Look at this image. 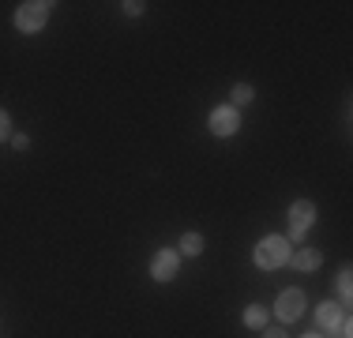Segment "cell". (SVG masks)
I'll list each match as a JSON object with an SVG mask.
<instances>
[{"mask_svg":"<svg viewBox=\"0 0 353 338\" xmlns=\"http://www.w3.org/2000/svg\"><path fill=\"white\" fill-rule=\"evenodd\" d=\"M263 338H290V335H285V331H279V327H274V331H267Z\"/></svg>","mask_w":353,"mask_h":338,"instance_id":"obj_17","label":"cell"},{"mask_svg":"<svg viewBox=\"0 0 353 338\" xmlns=\"http://www.w3.org/2000/svg\"><path fill=\"white\" fill-rule=\"evenodd\" d=\"M230 98H233V106H248V101H252V87H248V83H237V87L230 90Z\"/></svg>","mask_w":353,"mask_h":338,"instance_id":"obj_11","label":"cell"},{"mask_svg":"<svg viewBox=\"0 0 353 338\" xmlns=\"http://www.w3.org/2000/svg\"><path fill=\"white\" fill-rule=\"evenodd\" d=\"M245 324L248 327H263L267 324V308H263V304H252V308L245 312Z\"/></svg>","mask_w":353,"mask_h":338,"instance_id":"obj_10","label":"cell"},{"mask_svg":"<svg viewBox=\"0 0 353 338\" xmlns=\"http://www.w3.org/2000/svg\"><path fill=\"white\" fill-rule=\"evenodd\" d=\"M350 270H342V275H339V293H342V301H350L353 297V282H350Z\"/></svg>","mask_w":353,"mask_h":338,"instance_id":"obj_12","label":"cell"},{"mask_svg":"<svg viewBox=\"0 0 353 338\" xmlns=\"http://www.w3.org/2000/svg\"><path fill=\"white\" fill-rule=\"evenodd\" d=\"M290 264L297 270H316L319 267V252L316 248H301V252H290Z\"/></svg>","mask_w":353,"mask_h":338,"instance_id":"obj_8","label":"cell"},{"mask_svg":"<svg viewBox=\"0 0 353 338\" xmlns=\"http://www.w3.org/2000/svg\"><path fill=\"white\" fill-rule=\"evenodd\" d=\"M207 128H211V135H218V139H225V135H233L241 128V117L233 106H222V109H211V121H207Z\"/></svg>","mask_w":353,"mask_h":338,"instance_id":"obj_3","label":"cell"},{"mask_svg":"<svg viewBox=\"0 0 353 338\" xmlns=\"http://www.w3.org/2000/svg\"><path fill=\"white\" fill-rule=\"evenodd\" d=\"M290 241L285 237H263V241L256 244V267H263V270H274V267H282V264H290Z\"/></svg>","mask_w":353,"mask_h":338,"instance_id":"obj_1","label":"cell"},{"mask_svg":"<svg viewBox=\"0 0 353 338\" xmlns=\"http://www.w3.org/2000/svg\"><path fill=\"white\" fill-rule=\"evenodd\" d=\"M12 147H15V150H27L30 139H27V135H12Z\"/></svg>","mask_w":353,"mask_h":338,"instance_id":"obj_15","label":"cell"},{"mask_svg":"<svg viewBox=\"0 0 353 338\" xmlns=\"http://www.w3.org/2000/svg\"><path fill=\"white\" fill-rule=\"evenodd\" d=\"M49 8L53 4H46V0H38V4H19L15 8V27L23 34H38L49 19Z\"/></svg>","mask_w":353,"mask_h":338,"instance_id":"obj_2","label":"cell"},{"mask_svg":"<svg viewBox=\"0 0 353 338\" xmlns=\"http://www.w3.org/2000/svg\"><path fill=\"white\" fill-rule=\"evenodd\" d=\"M316 324L323 327V331H334V327L342 324V308H339V304H331V301H323L316 308Z\"/></svg>","mask_w":353,"mask_h":338,"instance_id":"obj_7","label":"cell"},{"mask_svg":"<svg viewBox=\"0 0 353 338\" xmlns=\"http://www.w3.org/2000/svg\"><path fill=\"white\" fill-rule=\"evenodd\" d=\"M312 218H316V207H312L308 199H297V203H293V207H290V226H293L290 237H293V241H301V237L308 233Z\"/></svg>","mask_w":353,"mask_h":338,"instance_id":"obj_4","label":"cell"},{"mask_svg":"<svg viewBox=\"0 0 353 338\" xmlns=\"http://www.w3.org/2000/svg\"><path fill=\"white\" fill-rule=\"evenodd\" d=\"M124 8V15H132V19H136V15L143 12V4H139V0H128V4H121Z\"/></svg>","mask_w":353,"mask_h":338,"instance_id":"obj_13","label":"cell"},{"mask_svg":"<svg viewBox=\"0 0 353 338\" xmlns=\"http://www.w3.org/2000/svg\"><path fill=\"white\" fill-rule=\"evenodd\" d=\"M301 308H305V293H301V290H285L282 297H279V304H274V312H279L282 324L297 319V316H301Z\"/></svg>","mask_w":353,"mask_h":338,"instance_id":"obj_6","label":"cell"},{"mask_svg":"<svg viewBox=\"0 0 353 338\" xmlns=\"http://www.w3.org/2000/svg\"><path fill=\"white\" fill-rule=\"evenodd\" d=\"M305 338H319V335H305Z\"/></svg>","mask_w":353,"mask_h":338,"instance_id":"obj_18","label":"cell"},{"mask_svg":"<svg viewBox=\"0 0 353 338\" xmlns=\"http://www.w3.org/2000/svg\"><path fill=\"white\" fill-rule=\"evenodd\" d=\"M176 264H181V256H176L173 248H162L150 259V278H154V282H170V278H176Z\"/></svg>","mask_w":353,"mask_h":338,"instance_id":"obj_5","label":"cell"},{"mask_svg":"<svg viewBox=\"0 0 353 338\" xmlns=\"http://www.w3.org/2000/svg\"><path fill=\"white\" fill-rule=\"evenodd\" d=\"M334 331H339L342 338H350V335H353V324H350V319H342V324H339V327H334Z\"/></svg>","mask_w":353,"mask_h":338,"instance_id":"obj_16","label":"cell"},{"mask_svg":"<svg viewBox=\"0 0 353 338\" xmlns=\"http://www.w3.org/2000/svg\"><path fill=\"white\" fill-rule=\"evenodd\" d=\"M8 128H12V121H8V113L0 109V139H8Z\"/></svg>","mask_w":353,"mask_h":338,"instance_id":"obj_14","label":"cell"},{"mask_svg":"<svg viewBox=\"0 0 353 338\" xmlns=\"http://www.w3.org/2000/svg\"><path fill=\"white\" fill-rule=\"evenodd\" d=\"M203 252V237L199 233H184L181 237V256H199Z\"/></svg>","mask_w":353,"mask_h":338,"instance_id":"obj_9","label":"cell"}]
</instances>
